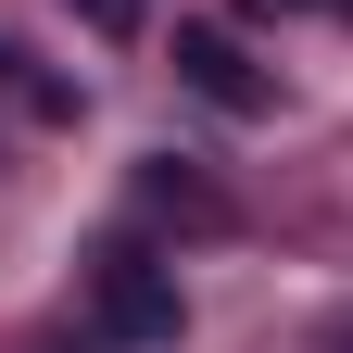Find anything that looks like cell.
I'll return each instance as SVG.
<instances>
[{
	"mask_svg": "<svg viewBox=\"0 0 353 353\" xmlns=\"http://www.w3.org/2000/svg\"><path fill=\"white\" fill-rule=\"evenodd\" d=\"M139 13H152V0H76V26H88V38H139Z\"/></svg>",
	"mask_w": 353,
	"mask_h": 353,
	"instance_id": "3957f363",
	"label": "cell"
},
{
	"mask_svg": "<svg viewBox=\"0 0 353 353\" xmlns=\"http://www.w3.org/2000/svg\"><path fill=\"white\" fill-rule=\"evenodd\" d=\"M176 63H190V88H202V101H228V114H265V76H252V63H240L214 26H190V38H176Z\"/></svg>",
	"mask_w": 353,
	"mask_h": 353,
	"instance_id": "7a4b0ae2",
	"label": "cell"
},
{
	"mask_svg": "<svg viewBox=\"0 0 353 353\" xmlns=\"http://www.w3.org/2000/svg\"><path fill=\"white\" fill-rule=\"evenodd\" d=\"M101 328H114V341H176V278L139 265V252H114V265H101Z\"/></svg>",
	"mask_w": 353,
	"mask_h": 353,
	"instance_id": "6da1fadb",
	"label": "cell"
}]
</instances>
